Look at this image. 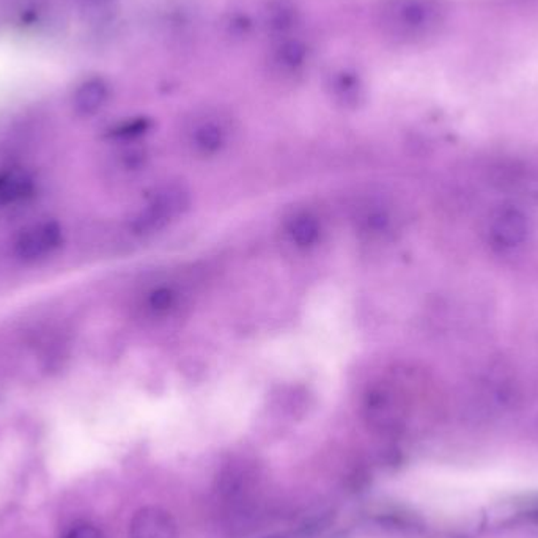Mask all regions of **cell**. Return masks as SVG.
<instances>
[{"mask_svg": "<svg viewBox=\"0 0 538 538\" xmlns=\"http://www.w3.org/2000/svg\"><path fill=\"white\" fill-rule=\"evenodd\" d=\"M380 14L382 28L404 42L434 35L446 19V10L438 0H388Z\"/></svg>", "mask_w": 538, "mask_h": 538, "instance_id": "obj_1", "label": "cell"}, {"mask_svg": "<svg viewBox=\"0 0 538 538\" xmlns=\"http://www.w3.org/2000/svg\"><path fill=\"white\" fill-rule=\"evenodd\" d=\"M191 205V194L181 183L163 184L150 198L149 205L133 222L135 234H150L163 230L183 216Z\"/></svg>", "mask_w": 538, "mask_h": 538, "instance_id": "obj_2", "label": "cell"}, {"mask_svg": "<svg viewBox=\"0 0 538 538\" xmlns=\"http://www.w3.org/2000/svg\"><path fill=\"white\" fill-rule=\"evenodd\" d=\"M64 242V230L56 220H40L26 227L14 241V255L24 263H38L56 254Z\"/></svg>", "mask_w": 538, "mask_h": 538, "instance_id": "obj_3", "label": "cell"}, {"mask_svg": "<svg viewBox=\"0 0 538 538\" xmlns=\"http://www.w3.org/2000/svg\"><path fill=\"white\" fill-rule=\"evenodd\" d=\"M529 234V220L519 208L501 205L491 212L488 238L495 248L511 250L523 244Z\"/></svg>", "mask_w": 538, "mask_h": 538, "instance_id": "obj_4", "label": "cell"}, {"mask_svg": "<svg viewBox=\"0 0 538 538\" xmlns=\"http://www.w3.org/2000/svg\"><path fill=\"white\" fill-rule=\"evenodd\" d=\"M127 538H178L177 521L161 507H143L131 518Z\"/></svg>", "mask_w": 538, "mask_h": 538, "instance_id": "obj_5", "label": "cell"}, {"mask_svg": "<svg viewBox=\"0 0 538 538\" xmlns=\"http://www.w3.org/2000/svg\"><path fill=\"white\" fill-rule=\"evenodd\" d=\"M35 191V180L24 169L0 170V206L16 205Z\"/></svg>", "mask_w": 538, "mask_h": 538, "instance_id": "obj_6", "label": "cell"}, {"mask_svg": "<svg viewBox=\"0 0 538 538\" xmlns=\"http://www.w3.org/2000/svg\"><path fill=\"white\" fill-rule=\"evenodd\" d=\"M192 149L198 155L211 156L219 153L227 143V131L222 123L212 119L200 120L191 129Z\"/></svg>", "mask_w": 538, "mask_h": 538, "instance_id": "obj_7", "label": "cell"}, {"mask_svg": "<svg viewBox=\"0 0 538 538\" xmlns=\"http://www.w3.org/2000/svg\"><path fill=\"white\" fill-rule=\"evenodd\" d=\"M109 88L103 79L87 81L79 87L73 96V107L81 117H90L106 104Z\"/></svg>", "mask_w": 538, "mask_h": 538, "instance_id": "obj_8", "label": "cell"}, {"mask_svg": "<svg viewBox=\"0 0 538 538\" xmlns=\"http://www.w3.org/2000/svg\"><path fill=\"white\" fill-rule=\"evenodd\" d=\"M365 416L373 427L388 428L396 422V408L389 392L384 389L372 390L365 400Z\"/></svg>", "mask_w": 538, "mask_h": 538, "instance_id": "obj_9", "label": "cell"}, {"mask_svg": "<svg viewBox=\"0 0 538 538\" xmlns=\"http://www.w3.org/2000/svg\"><path fill=\"white\" fill-rule=\"evenodd\" d=\"M287 234L299 248H311L319 241L321 228L311 212H296L287 222Z\"/></svg>", "mask_w": 538, "mask_h": 538, "instance_id": "obj_10", "label": "cell"}, {"mask_svg": "<svg viewBox=\"0 0 538 538\" xmlns=\"http://www.w3.org/2000/svg\"><path fill=\"white\" fill-rule=\"evenodd\" d=\"M296 21V7L290 0H271L265 10V24L277 34L288 32L295 27Z\"/></svg>", "mask_w": 538, "mask_h": 538, "instance_id": "obj_11", "label": "cell"}, {"mask_svg": "<svg viewBox=\"0 0 538 538\" xmlns=\"http://www.w3.org/2000/svg\"><path fill=\"white\" fill-rule=\"evenodd\" d=\"M331 88L337 101L347 106H353L362 96L361 79L351 71L335 73L331 79Z\"/></svg>", "mask_w": 538, "mask_h": 538, "instance_id": "obj_12", "label": "cell"}, {"mask_svg": "<svg viewBox=\"0 0 538 538\" xmlns=\"http://www.w3.org/2000/svg\"><path fill=\"white\" fill-rule=\"evenodd\" d=\"M307 60V48L297 40L283 42L276 52V62L283 70L297 71Z\"/></svg>", "mask_w": 538, "mask_h": 538, "instance_id": "obj_13", "label": "cell"}, {"mask_svg": "<svg viewBox=\"0 0 538 538\" xmlns=\"http://www.w3.org/2000/svg\"><path fill=\"white\" fill-rule=\"evenodd\" d=\"M177 293L169 288V287H158L155 290L150 293L147 297V305L150 311L158 315H165L169 313L175 305H177Z\"/></svg>", "mask_w": 538, "mask_h": 538, "instance_id": "obj_14", "label": "cell"}, {"mask_svg": "<svg viewBox=\"0 0 538 538\" xmlns=\"http://www.w3.org/2000/svg\"><path fill=\"white\" fill-rule=\"evenodd\" d=\"M362 228L368 234H382L390 226L389 212L378 206L370 208L368 211L362 214Z\"/></svg>", "mask_w": 538, "mask_h": 538, "instance_id": "obj_15", "label": "cell"}, {"mask_svg": "<svg viewBox=\"0 0 538 538\" xmlns=\"http://www.w3.org/2000/svg\"><path fill=\"white\" fill-rule=\"evenodd\" d=\"M62 538H104L103 532L99 531L93 524L82 523L73 526L70 531Z\"/></svg>", "mask_w": 538, "mask_h": 538, "instance_id": "obj_16", "label": "cell"}, {"mask_svg": "<svg viewBox=\"0 0 538 538\" xmlns=\"http://www.w3.org/2000/svg\"><path fill=\"white\" fill-rule=\"evenodd\" d=\"M147 127L149 125L145 120L129 121V123H123L120 127H115L111 134L115 135V137H133V135L143 133Z\"/></svg>", "mask_w": 538, "mask_h": 538, "instance_id": "obj_17", "label": "cell"}, {"mask_svg": "<svg viewBox=\"0 0 538 538\" xmlns=\"http://www.w3.org/2000/svg\"><path fill=\"white\" fill-rule=\"evenodd\" d=\"M535 434H537V438H538V418H537V420H535Z\"/></svg>", "mask_w": 538, "mask_h": 538, "instance_id": "obj_18", "label": "cell"}]
</instances>
